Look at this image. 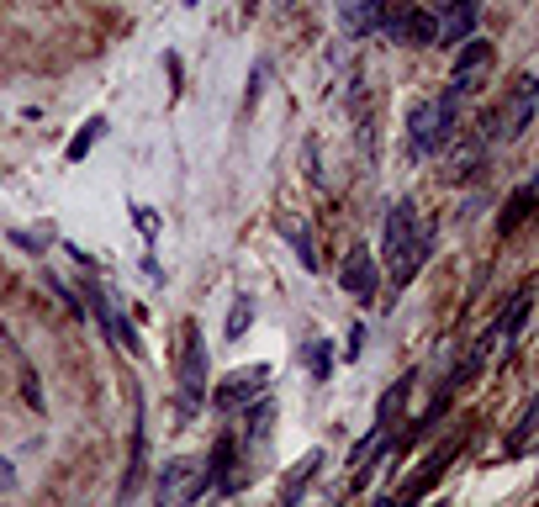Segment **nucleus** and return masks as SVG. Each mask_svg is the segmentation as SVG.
<instances>
[{"mask_svg": "<svg viewBox=\"0 0 539 507\" xmlns=\"http://www.w3.org/2000/svg\"><path fill=\"white\" fill-rule=\"evenodd\" d=\"M249 328H254V296H238L233 312H228V328H222V338H228V344H238Z\"/></svg>", "mask_w": 539, "mask_h": 507, "instance_id": "21", "label": "nucleus"}, {"mask_svg": "<svg viewBox=\"0 0 539 507\" xmlns=\"http://www.w3.org/2000/svg\"><path fill=\"white\" fill-rule=\"evenodd\" d=\"M534 418H539V397H529V402H524V412H518L513 434H508V455H524V449H529V434H534Z\"/></svg>", "mask_w": 539, "mask_h": 507, "instance_id": "20", "label": "nucleus"}, {"mask_svg": "<svg viewBox=\"0 0 539 507\" xmlns=\"http://www.w3.org/2000/svg\"><path fill=\"white\" fill-rule=\"evenodd\" d=\"M407 397H413V375H397V381L381 391V402H376V423H370V428H376V434H397Z\"/></svg>", "mask_w": 539, "mask_h": 507, "instance_id": "13", "label": "nucleus"}, {"mask_svg": "<svg viewBox=\"0 0 539 507\" xmlns=\"http://www.w3.org/2000/svg\"><path fill=\"white\" fill-rule=\"evenodd\" d=\"M265 391H270V365H249V370H233L217 391H207V402L222 418H233V412H244L254 397H265Z\"/></svg>", "mask_w": 539, "mask_h": 507, "instance_id": "5", "label": "nucleus"}, {"mask_svg": "<svg viewBox=\"0 0 539 507\" xmlns=\"http://www.w3.org/2000/svg\"><path fill=\"white\" fill-rule=\"evenodd\" d=\"M133 222L143 228V238H154V212H148V206H133Z\"/></svg>", "mask_w": 539, "mask_h": 507, "instance_id": "23", "label": "nucleus"}, {"mask_svg": "<svg viewBox=\"0 0 539 507\" xmlns=\"http://www.w3.org/2000/svg\"><path fill=\"white\" fill-rule=\"evenodd\" d=\"M0 486H16V476H11V460H0Z\"/></svg>", "mask_w": 539, "mask_h": 507, "instance_id": "24", "label": "nucleus"}, {"mask_svg": "<svg viewBox=\"0 0 539 507\" xmlns=\"http://www.w3.org/2000/svg\"><path fill=\"white\" fill-rule=\"evenodd\" d=\"M392 0H339V22L349 37H370V32H381V16Z\"/></svg>", "mask_w": 539, "mask_h": 507, "instance_id": "12", "label": "nucleus"}, {"mask_svg": "<svg viewBox=\"0 0 539 507\" xmlns=\"http://www.w3.org/2000/svg\"><path fill=\"white\" fill-rule=\"evenodd\" d=\"M529 122H534V74H518L513 80V117L503 122V138H524L529 133Z\"/></svg>", "mask_w": 539, "mask_h": 507, "instance_id": "15", "label": "nucleus"}, {"mask_svg": "<svg viewBox=\"0 0 539 507\" xmlns=\"http://www.w3.org/2000/svg\"><path fill=\"white\" fill-rule=\"evenodd\" d=\"M429 249H434V228L418 222L413 201H397L392 212H386V233H381V259H386V270H392V291L413 286V275L423 270Z\"/></svg>", "mask_w": 539, "mask_h": 507, "instance_id": "1", "label": "nucleus"}, {"mask_svg": "<svg viewBox=\"0 0 539 507\" xmlns=\"http://www.w3.org/2000/svg\"><path fill=\"white\" fill-rule=\"evenodd\" d=\"M381 32L392 37V43H402V48H434L439 16H434L429 6H386Z\"/></svg>", "mask_w": 539, "mask_h": 507, "instance_id": "4", "label": "nucleus"}, {"mask_svg": "<svg viewBox=\"0 0 539 507\" xmlns=\"http://www.w3.org/2000/svg\"><path fill=\"white\" fill-rule=\"evenodd\" d=\"M323 465H328V455H323V449H307V455L291 465V476L281 481V492H275V507H302L307 486L318 481V471H323Z\"/></svg>", "mask_w": 539, "mask_h": 507, "instance_id": "11", "label": "nucleus"}, {"mask_svg": "<svg viewBox=\"0 0 539 507\" xmlns=\"http://www.w3.org/2000/svg\"><path fill=\"white\" fill-rule=\"evenodd\" d=\"M101 133H106V122L96 117V122H90V127H85V133H80V138H74V143H69V164H74V159H85V154H90V143H96Z\"/></svg>", "mask_w": 539, "mask_h": 507, "instance_id": "22", "label": "nucleus"}, {"mask_svg": "<svg viewBox=\"0 0 539 507\" xmlns=\"http://www.w3.org/2000/svg\"><path fill=\"white\" fill-rule=\"evenodd\" d=\"M429 11L439 16V37H434V43L460 48L466 37H476V16H481L476 0H429Z\"/></svg>", "mask_w": 539, "mask_h": 507, "instance_id": "7", "label": "nucleus"}, {"mask_svg": "<svg viewBox=\"0 0 539 507\" xmlns=\"http://www.w3.org/2000/svg\"><path fill=\"white\" fill-rule=\"evenodd\" d=\"M270 428H275V402H270V391H265V397H254L244 407V444H265Z\"/></svg>", "mask_w": 539, "mask_h": 507, "instance_id": "16", "label": "nucleus"}, {"mask_svg": "<svg viewBox=\"0 0 539 507\" xmlns=\"http://www.w3.org/2000/svg\"><path fill=\"white\" fill-rule=\"evenodd\" d=\"M196 465L201 460H164L159 465V476H154V502L159 507H185V497H191V486H196Z\"/></svg>", "mask_w": 539, "mask_h": 507, "instance_id": "9", "label": "nucleus"}, {"mask_svg": "<svg viewBox=\"0 0 539 507\" xmlns=\"http://www.w3.org/2000/svg\"><path fill=\"white\" fill-rule=\"evenodd\" d=\"M302 365L312 370V381H328V375H333V344H328V338H307V344H302Z\"/></svg>", "mask_w": 539, "mask_h": 507, "instance_id": "19", "label": "nucleus"}, {"mask_svg": "<svg viewBox=\"0 0 539 507\" xmlns=\"http://www.w3.org/2000/svg\"><path fill=\"white\" fill-rule=\"evenodd\" d=\"M487 69H492V43H481V37H466V43L455 48V69H450V90L460 101L476 96L481 80H487Z\"/></svg>", "mask_w": 539, "mask_h": 507, "instance_id": "6", "label": "nucleus"}, {"mask_svg": "<svg viewBox=\"0 0 539 507\" xmlns=\"http://www.w3.org/2000/svg\"><path fill=\"white\" fill-rule=\"evenodd\" d=\"M281 238H291L296 259H302V270H318V265H323V259H318V243H312V228H307V222L281 217Z\"/></svg>", "mask_w": 539, "mask_h": 507, "instance_id": "17", "label": "nucleus"}, {"mask_svg": "<svg viewBox=\"0 0 539 507\" xmlns=\"http://www.w3.org/2000/svg\"><path fill=\"white\" fill-rule=\"evenodd\" d=\"M80 296H85V312H96V323L106 328L111 344H122L127 354H133V360H143V338H138V328L127 323L117 307H111V296L96 286V275H80Z\"/></svg>", "mask_w": 539, "mask_h": 507, "instance_id": "3", "label": "nucleus"}, {"mask_svg": "<svg viewBox=\"0 0 539 507\" xmlns=\"http://www.w3.org/2000/svg\"><path fill=\"white\" fill-rule=\"evenodd\" d=\"M429 154H439L434 101H413V106H407V159H429Z\"/></svg>", "mask_w": 539, "mask_h": 507, "instance_id": "10", "label": "nucleus"}, {"mask_svg": "<svg viewBox=\"0 0 539 507\" xmlns=\"http://www.w3.org/2000/svg\"><path fill=\"white\" fill-rule=\"evenodd\" d=\"M339 286H344V296H355V302H370V296H376L381 270H376V259H370L365 243H355V249L344 254V265H339Z\"/></svg>", "mask_w": 539, "mask_h": 507, "instance_id": "8", "label": "nucleus"}, {"mask_svg": "<svg viewBox=\"0 0 539 507\" xmlns=\"http://www.w3.org/2000/svg\"><path fill=\"white\" fill-rule=\"evenodd\" d=\"M143 471H148V428H143V407H138V428H133V455H127V476H122V492H117V507H127L143 486Z\"/></svg>", "mask_w": 539, "mask_h": 507, "instance_id": "14", "label": "nucleus"}, {"mask_svg": "<svg viewBox=\"0 0 539 507\" xmlns=\"http://www.w3.org/2000/svg\"><path fill=\"white\" fill-rule=\"evenodd\" d=\"M212 391V360H207V344H201V323H185L180 328V360H175V412L180 423H191L201 402Z\"/></svg>", "mask_w": 539, "mask_h": 507, "instance_id": "2", "label": "nucleus"}, {"mask_svg": "<svg viewBox=\"0 0 539 507\" xmlns=\"http://www.w3.org/2000/svg\"><path fill=\"white\" fill-rule=\"evenodd\" d=\"M529 212H534V185H518V191L508 196V206H503V217H497V233H518L529 222Z\"/></svg>", "mask_w": 539, "mask_h": 507, "instance_id": "18", "label": "nucleus"}]
</instances>
